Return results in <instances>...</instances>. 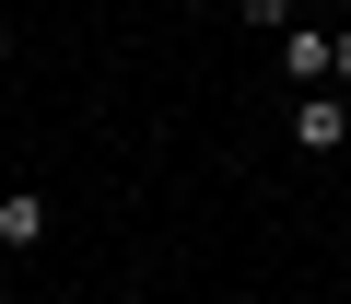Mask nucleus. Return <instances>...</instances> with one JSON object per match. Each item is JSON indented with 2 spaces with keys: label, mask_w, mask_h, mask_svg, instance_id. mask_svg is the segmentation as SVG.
Here are the masks:
<instances>
[{
  "label": "nucleus",
  "mask_w": 351,
  "mask_h": 304,
  "mask_svg": "<svg viewBox=\"0 0 351 304\" xmlns=\"http://www.w3.org/2000/svg\"><path fill=\"white\" fill-rule=\"evenodd\" d=\"M293 152H351V105L339 94H293Z\"/></svg>",
  "instance_id": "1"
},
{
  "label": "nucleus",
  "mask_w": 351,
  "mask_h": 304,
  "mask_svg": "<svg viewBox=\"0 0 351 304\" xmlns=\"http://www.w3.org/2000/svg\"><path fill=\"white\" fill-rule=\"evenodd\" d=\"M281 82H293V94H328V82H339V71H328V24H293V36H281Z\"/></svg>",
  "instance_id": "2"
},
{
  "label": "nucleus",
  "mask_w": 351,
  "mask_h": 304,
  "mask_svg": "<svg viewBox=\"0 0 351 304\" xmlns=\"http://www.w3.org/2000/svg\"><path fill=\"white\" fill-rule=\"evenodd\" d=\"M47 246V188H0V257Z\"/></svg>",
  "instance_id": "3"
},
{
  "label": "nucleus",
  "mask_w": 351,
  "mask_h": 304,
  "mask_svg": "<svg viewBox=\"0 0 351 304\" xmlns=\"http://www.w3.org/2000/svg\"><path fill=\"white\" fill-rule=\"evenodd\" d=\"M234 12H246L258 36H293V0H234Z\"/></svg>",
  "instance_id": "4"
},
{
  "label": "nucleus",
  "mask_w": 351,
  "mask_h": 304,
  "mask_svg": "<svg viewBox=\"0 0 351 304\" xmlns=\"http://www.w3.org/2000/svg\"><path fill=\"white\" fill-rule=\"evenodd\" d=\"M328 71H339V82H351V24H339V36H328Z\"/></svg>",
  "instance_id": "5"
},
{
  "label": "nucleus",
  "mask_w": 351,
  "mask_h": 304,
  "mask_svg": "<svg viewBox=\"0 0 351 304\" xmlns=\"http://www.w3.org/2000/svg\"><path fill=\"white\" fill-rule=\"evenodd\" d=\"M0 59H12V24H0Z\"/></svg>",
  "instance_id": "6"
}]
</instances>
